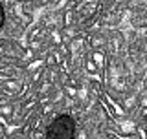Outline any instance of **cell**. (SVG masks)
Segmentation results:
<instances>
[{"label": "cell", "mask_w": 147, "mask_h": 139, "mask_svg": "<svg viewBox=\"0 0 147 139\" xmlns=\"http://www.w3.org/2000/svg\"><path fill=\"white\" fill-rule=\"evenodd\" d=\"M77 124L70 114H59L46 126V139H76Z\"/></svg>", "instance_id": "6da1fadb"}, {"label": "cell", "mask_w": 147, "mask_h": 139, "mask_svg": "<svg viewBox=\"0 0 147 139\" xmlns=\"http://www.w3.org/2000/svg\"><path fill=\"white\" fill-rule=\"evenodd\" d=\"M4 24H6V11H4V4L0 2V29L4 27Z\"/></svg>", "instance_id": "7a4b0ae2"}]
</instances>
